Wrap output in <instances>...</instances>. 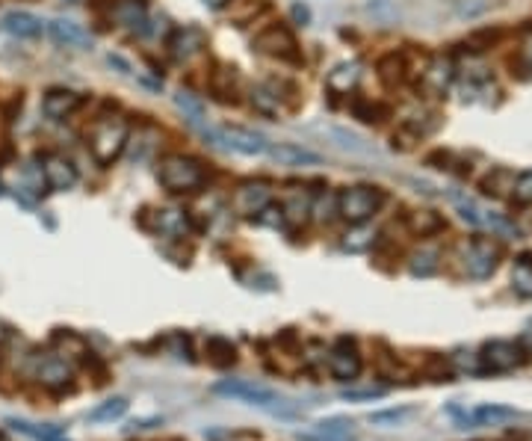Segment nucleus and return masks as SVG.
I'll use <instances>...</instances> for the list:
<instances>
[{"label":"nucleus","mask_w":532,"mask_h":441,"mask_svg":"<svg viewBox=\"0 0 532 441\" xmlns=\"http://www.w3.org/2000/svg\"><path fill=\"white\" fill-rule=\"evenodd\" d=\"M157 181L172 196H190V193H199L204 187L207 172H204V163L192 154H166L157 163Z\"/></svg>","instance_id":"nucleus-1"},{"label":"nucleus","mask_w":532,"mask_h":441,"mask_svg":"<svg viewBox=\"0 0 532 441\" xmlns=\"http://www.w3.org/2000/svg\"><path fill=\"white\" fill-rule=\"evenodd\" d=\"M130 143V125L124 116H101L89 130V152L98 166H113Z\"/></svg>","instance_id":"nucleus-2"},{"label":"nucleus","mask_w":532,"mask_h":441,"mask_svg":"<svg viewBox=\"0 0 532 441\" xmlns=\"http://www.w3.org/2000/svg\"><path fill=\"white\" fill-rule=\"evenodd\" d=\"M385 205V190L370 187V184H355L337 193V217L349 225H364L379 214Z\"/></svg>","instance_id":"nucleus-3"},{"label":"nucleus","mask_w":532,"mask_h":441,"mask_svg":"<svg viewBox=\"0 0 532 441\" xmlns=\"http://www.w3.org/2000/svg\"><path fill=\"white\" fill-rule=\"evenodd\" d=\"M216 394H225V397H234V400H243L248 406H257V409H266L272 414H281V418H293V409H284V397H278L275 391L263 385H254V382H246V379H225V382H216L213 388Z\"/></svg>","instance_id":"nucleus-4"},{"label":"nucleus","mask_w":532,"mask_h":441,"mask_svg":"<svg viewBox=\"0 0 532 441\" xmlns=\"http://www.w3.org/2000/svg\"><path fill=\"white\" fill-rule=\"evenodd\" d=\"M252 48L257 51V54L278 59V63H290V66L301 63L299 42H296V36H293V30L287 28V24H270V28H263L252 39Z\"/></svg>","instance_id":"nucleus-5"},{"label":"nucleus","mask_w":532,"mask_h":441,"mask_svg":"<svg viewBox=\"0 0 532 441\" xmlns=\"http://www.w3.org/2000/svg\"><path fill=\"white\" fill-rule=\"evenodd\" d=\"M204 137H210L213 143H219L222 148H231V152L239 154H266L270 152V143H266L263 134H257L252 128H239V125H222V128H207Z\"/></svg>","instance_id":"nucleus-6"},{"label":"nucleus","mask_w":532,"mask_h":441,"mask_svg":"<svg viewBox=\"0 0 532 441\" xmlns=\"http://www.w3.org/2000/svg\"><path fill=\"white\" fill-rule=\"evenodd\" d=\"M503 249L488 237H476L465 246V272L470 279H488L500 264Z\"/></svg>","instance_id":"nucleus-7"},{"label":"nucleus","mask_w":532,"mask_h":441,"mask_svg":"<svg viewBox=\"0 0 532 441\" xmlns=\"http://www.w3.org/2000/svg\"><path fill=\"white\" fill-rule=\"evenodd\" d=\"M266 205H272V187L266 181L239 184V187L234 190V199H231V208L246 219H254Z\"/></svg>","instance_id":"nucleus-8"},{"label":"nucleus","mask_w":532,"mask_h":441,"mask_svg":"<svg viewBox=\"0 0 532 441\" xmlns=\"http://www.w3.org/2000/svg\"><path fill=\"white\" fill-rule=\"evenodd\" d=\"M39 166H42V175H44V184H48L51 193H66L77 184V166L62 154H42L39 157Z\"/></svg>","instance_id":"nucleus-9"},{"label":"nucleus","mask_w":532,"mask_h":441,"mask_svg":"<svg viewBox=\"0 0 532 441\" xmlns=\"http://www.w3.org/2000/svg\"><path fill=\"white\" fill-rule=\"evenodd\" d=\"M417 81H420L423 92L441 98V95L450 92L452 81H456V66H452L447 57H429L426 66L420 68V77H417Z\"/></svg>","instance_id":"nucleus-10"},{"label":"nucleus","mask_w":532,"mask_h":441,"mask_svg":"<svg viewBox=\"0 0 532 441\" xmlns=\"http://www.w3.org/2000/svg\"><path fill=\"white\" fill-rule=\"evenodd\" d=\"M86 104V95L83 92H74V90H66V86H53L42 95V113L53 122H62V119H71L74 113Z\"/></svg>","instance_id":"nucleus-11"},{"label":"nucleus","mask_w":532,"mask_h":441,"mask_svg":"<svg viewBox=\"0 0 532 441\" xmlns=\"http://www.w3.org/2000/svg\"><path fill=\"white\" fill-rule=\"evenodd\" d=\"M328 370H332V376L340 379V382H349V379L358 376L361 356H358V350H355L352 338H337L334 341L332 356H328Z\"/></svg>","instance_id":"nucleus-12"},{"label":"nucleus","mask_w":532,"mask_h":441,"mask_svg":"<svg viewBox=\"0 0 532 441\" xmlns=\"http://www.w3.org/2000/svg\"><path fill=\"white\" fill-rule=\"evenodd\" d=\"M207 92L219 104H237L239 101V75L234 66L216 63L207 75Z\"/></svg>","instance_id":"nucleus-13"},{"label":"nucleus","mask_w":532,"mask_h":441,"mask_svg":"<svg viewBox=\"0 0 532 441\" xmlns=\"http://www.w3.org/2000/svg\"><path fill=\"white\" fill-rule=\"evenodd\" d=\"M482 370H491V374H503V370H512L527 361V352H523L518 343H509V341H494L485 347V356H482Z\"/></svg>","instance_id":"nucleus-14"},{"label":"nucleus","mask_w":532,"mask_h":441,"mask_svg":"<svg viewBox=\"0 0 532 441\" xmlns=\"http://www.w3.org/2000/svg\"><path fill=\"white\" fill-rule=\"evenodd\" d=\"M48 33L57 45L74 48V51H89L92 48V33H89L83 24L71 21V19H53L48 24Z\"/></svg>","instance_id":"nucleus-15"},{"label":"nucleus","mask_w":532,"mask_h":441,"mask_svg":"<svg viewBox=\"0 0 532 441\" xmlns=\"http://www.w3.org/2000/svg\"><path fill=\"white\" fill-rule=\"evenodd\" d=\"M358 81H361V63L358 59H346V63H337L325 75V90L332 95H355Z\"/></svg>","instance_id":"nucleus-16"},{"label":"nucleus","mask_w":532,"mask_h":441,"mask_svg":"<svg viewBox=\"0 0 532 441\" xmlns=\"http://www.w3.org/2000/svg\"><path fill=\"white\" fill-rule=\"evenodd\" d=\"M110 15L121 24V28H128L133 33L148 30V10H145L142 0H113Z\"/></svg>","instance_id":"nucleus-17"},{"label":"nucleus","mask_w":532,"mask_h":441,"mask_svg":"<svg viewBox=\"0 0 532 441\" xmlns=\"http://www.w3.org/2000/svg\"><path fill=\"white\" fill-rule=\"evenodd\" d=\"M207 45V36H204L201 28H177L172 30V36H168V51H172L175 59H190L195 57L199 51Z\"/></svg>","instance_id":"nucleus-18"},{"label":"nucleus","mask_w":532,"mask_h":441,"mask_svg":"<svg viewBox=\"0 0 532 441\" xmlns=\"http://www.w3.org/2000/svg\"><path fill=\"white\" fill-rule=\"evenodd\" d=\"M299 441H355V429L352 421L332 418V421H319L314 432H299Z\"/></svg>","instance_id":"nucleus-19"},{"label":"nucleus","mask_w":532,"mask_h":441,"mask_svg":"<svg viewBox=\"0 0 532 441\" xmlns=\"http://www.w3.org/2000/svg\"><path fill=\"white\" fill-rule=\"evenodd\" d=\"M192 228V219L186 210L177 208H163L154 214V232L166 234V237H184Z\"/></svg>","instance_id":"nucleus-20"},{"label":"nucleus","mask_w":532,"mask_h":441,"mask_svg":"<svg viewBox=\"0 0 532 441\" xmlns=\"http://www.w3.org/2000/svg\"><path fill=\"white\" fill-rule=\"evenodd\" d=\"M35 376H39L48 388H57V391H62V388L68 385V379H71V370H68V365H66V358H59V356H44V358H39Z\"/></svg>","instance_id":"nucleus-21"},{"label":"nucleus","mask_w":532,"mask_h":441,"mask_svg":"<svg viewBox=\"0 0 532 441\" xmlns=\"http://www.w3.org/2000/svg\"><path fill=\"white\" fill-rule=\"evenodd\" d=\"M4 30L15 39H39L44 24L33 12H9L4 19Z\"/></svg>","instance_id":"nucleus-22"},{"label":"nucleus","mask_w":532,"mask_h":441,"mask_svg":"<svg viewBox=\"0 0 532 441\" xmlns=\"http://www.w3.org/2000/svg\"><path fill=\"white\" fill-rule=\"evenodd\" d=\"M270 154L275 157L278 163L284 166H317L323 157L310 148H301V146H293V143H281V146H270Z\"/></svg>","instance_id":"nucleus-23"},{"label":"nucleus","mask_w":532,"mask_h":441,"mask_svg":"<svg viewBox=\"0 0 532 441\" xmlns=\"http://www.w3.org/2000/svg\"><path fill=\"white\" fill-rule=\"evenodd\" d=\"M514 181H518V175H514L512 169H505V166H494V169L482 178L479 187H482L485 196L503 199V196H509V193L514 190Z\"/></svg>","instance_id":"nucleus-24"},{"label":"nucleus","mask_w":532,"mask_h":441,"mask_svg":"<svg viewBox=\"0 0 532 441\" xmlns=\"http://www.w3.org/2000/svg\"><path fill=\"white\" fill-rule=\"evenodd\" d=\"M376 72H379L385 86H399V83H405V77H408V59H405V54L390 51V54H385L379 59Z\"/></svg>","instance_id":"nucleus-25"},{"label":"nucleus","mask_w":532,"mask_h":441,"mask_svg":"<svg viewBox=\"0 0 532 441\" xmlns=\"http://www.w3.org/2000/svg\"><path fill=\"white\" fill-rule=\"evenodd\" d=\"M204 356H207L213 367L225 370L237 361V347L228 338H222V335H210L207 343H204Z\"/></svg>","instance_id":"nucleus-26"},{"label":"nucleus","mask_w":532,"mask_h":441,"mask_svg":"<svg viewBox=\"0 0 532 441\" xmlns=\"http://www.w3.org/2000/svg\"><path fill=\"white\" fill-rule=\"evenodd\" d=\"M349 110H352L355 119L364 122V125H379V122H385L390 116V107H385V104H379V101L361 98V95H355Z\"/></svg>","instance_id":"nucleus-27"},{"label":"nucleus","mask_w":532,"mask_h":441,"mask_svg":"<svg viewBox=\"0 0 532 441\" xmlns=\"http://www.w3.org/2000/svg\"><path fill=\"white\" fill-rule=\"evenodd\" d=\"M9 427L30 436L33 441H68V436L62 432L59 427H51V423H30V421H18V418H9L6 421Z\"/></svg>","instance_id":"nucleus-28"},{"label":"nucleus","mask_w":532,"mask_h":441,"mask_svg":"<svg viewBox=\"0 0 532 441\" xmlns=\"http://www.w3.org/2000/svg\"><path fill=\"white\" fill-rule=\"evenodd\" d=\"M408 225H411L420 237H432L447 228V223H443L441 214H434V210H417V214L408 219Z\"/></svg>","instance_id":"nucleus-29"},{"label":"nucleus","mask_w":532,"mask_h":441,"mask_svg":"<svg viewBox=\"0 0 532 441\" xmlns=\"http://www.w3.org/2000/svg\"><path fill=\"white\" fill-rule=\"evenodd\" d=\"M505 39V30L503 28H485V30H476L473 36L465 39V48L473 51V54H482V51H488L491 45H497V42Z\"/></svg>","instance_id":"nucleus-30"},{"label":"nucleus","mask_w":532,"mask_h":441,"mask_svg":"<svg viewBox=\"0 0 532 441\" xmlns=\"http://www.w3.org/2000/svg\"><path fill=\"white\" fill-rule=\"evenodd\" d=\"M512 281L520 296H532V255H520V258L514 261Z\"/></svg>","instance_id":"nucleus-31"},{"label":"nucleus","mask_w":532,"mask_h":441,"mask_svg":"<svg viewBox=\"0 0 532 441\" xmlns=\"http://www.w3.org/2000/svg\"><path fill=\"white\" fill-rule=\"evenodd\" d=\"M372 243H376V232L364 223V225H352V232L346 234V240H343V249L346 252H367Z\"/></svg>","instance_id":"nucleus-32"},{"label":"nucleus","mask_w":532,"mask_h":441,"mask_svg":"<svg viewBox=\"0 0 532 441\" xmlns=\"http://www.w3.org/2000/svg\"><path fill=\"white\" fill-rule=\"evenodd\" d=\"M252 107L257 113H263V116H275L278 107H281V101H278V95H275L272 86H254V90H252Z\"/></svg>","instance_id":"nucleus-33"},{"label":"nucleus","mask_w":532,"mask_h":441,"mask_svg":"<svg viewBox=\"0 0 532 441\" xmlns=\"http://www.w3.org/2000/svg\"><path fill=\"white\" fill-rule=\"evenodd\" d=\"M21 190L33 193V196H39V193H48V184H44V175H42L39 161L27 163L24 169H21Z\"/></svg>","instance_id":"nucleus-34"},{"label":"nucleus","mask_w":532,"mask_h":441,"mask_svg":"<svg viewBox=\"0 0 532 441\" xmlns=\"http://www.w3.org/2000/svg\"><path fill=\"white\" fill-rule=\"evenodd\" d=\"M128 412V400L124 397H113V400H106V403H101L98 409H92L89 412V421H115V418H121V414Z\"/></svg>","instance_id":"nucleus-35"},{"label":"nucleus","mask_w":532,"mask_h":441,"mask_svg":"<svg viewBox=\"0 0 532 441\" xmlns=\"http://www.w3.org/2000/svg\"><path fill=\"white\" fill-rule=\"evenodd\" d=\"M175 107L184 113L190 122H204V104L192 92H175Z\"/></svg>","instance_id":"nucleus-36"},{"label":"nucleus","mask_w":532,"mask_h":441,"mask_svg":"<svg viewBox=\"0 0 532 441\" xmlns=\"http://www.w3.org/2000/svg\"><path fill=\"white\" fill-rule=\"evenodd\" d=\"M434 270H438V252L423 249V252H417L411 258V272H414V276H432Z\"/></svg>","instance_id":"nucleus-37"},{"label":"nucleus","mask_w":532,"mask_h":441,"mask_svg":"<svg viewBox=\"0 0 532 441\" xmlns=\"http://www.w3.org/2000/svg\"><path fill=\"white\" fill-rule=\"evenodd\" d=\"M512 199H514V205H520V208H529L532 205V169L518 175V181H514V190H512Z\"/></svg>","instance_id":"nucleus-38"},{"label":"nucleus","mask_w":532,"mask_h":441,"mask_svg":"<svg viewBox=\"0 0 532 441\" xmlns=\"http://www.w3.org/2000/svg\"><path fill=\"white\" fill-rule=\"evenodd\" d=\"M512 68H514L512 75L523 77V81H532V42L527 48H520V54L512 59Z\"/></svg>","instance_id":"nucleus-39"},{"label":"nucleus","mask_w":532,"mask_h":441,"mask_svg":"<svg viewBox=\"0 0 532 441\" xmlns=\"http://www.w3.org/2000/svg\"><path fill=\"white\" fill-rule=\"evenodd\" d=\"M332 137L334 139H340V146L343 148H349V152H355V154H361V152H367V146L361 143L358 137L355 134H349V130H340V128H332Z\"/></svg>","instance_id":"nucleus-40"},{"label":"nucleus","mask_w":532,"mask_h":441,"mask_svg":"<svg viewBox=\"0 0 532 441\" xmlns=\"http://www.w3.org/2000/svg\"><path fill=\"white\" fill-rule=\"evenodd\" d=\"M408 414H411V412H408V409H396V412H381V414H372V423H379V427H381V423H399V421H403V418H408Z\"/></svg>","instance_id":"nucleus-41"},{"label":"nucleus","mask_w":532,"mask_h":441,"mask_svg":"<svg viewBox=\"0 0 532 441\" xmlns=\"http://www.w3.org/2000/svg\"><path fill=\"white\" fill-rule=\"evenodd\" d=\"M385 394V388H367V391H343V400H376Z\"/></svg>","instance_id":"nucleus-42"},{"label":"nucleus","mask_w":532,"mask_h":441,"mask_svg":"<svg viewBox=\"0 0 532 441\" xmlns=\"http://www.w3.org/2000/svg\"><path fill=\"white\" fill-rule=\"evenodd\" d=\"M367 10H370L372 15H385V19H396V10L387 4V0H370Z\"/></svg>","instance_id":"nucleus-43"},{"label":"nucleus","mask_w":532,"mask_h":441,"mask_svg":"<svg viewBox=\"0 0 532 441\" xmlns=\"http://www.w3.org/2000/svg\"><path fill=\"white\" fill-rule=\"evenodd\" d=\"M290 15H293V21H296L299 28H308V21H310V10H308L305 4H293Z\"/></svg>","instance_id":"nucleus-44"},{"label":"nucleus","mask_w":532,"mask_h":441,"mask_svg":"<svg viewBox=\"0 0 532 441\" xmlns=\"http://www.w3.org/2000/svg\"><path fill=\"white\" fill-rule=\"evenodd\" d=\"M106 63L115 66V68H121V75H124V77H130V75H133L130 63H128V59H124V57H119V54H110V57H106Z\"/></svg>","instance_id":"nucleus-45"},{"label":"nucleus","mask_w":532,"mask_h":441,"mask_svg":"<svg viewBox=\"0 0 532 441\" xmlns=\"http://www.w3.org/2000/svg\"><path fill=\"white\" fill-rule=\"evenodd\" d=\"M204 4H207L210 10H225V6L234 4V0H204Z\"/></svg>","instance_id":"nucleus-46"},{"label":"nucleus","mask_w":532,"mask_h":441,"mask_svg":"<svg viewBox=\"0 0 532 441\" xmlns=\"http://www.w3.org/2000/svg\"><path fill=\"white\" fill-rule=\"evenodd\" d=\"M68 4H77V0H68Z\"/></svg>","instance_id":"nucleus-47"}]
</instances>
